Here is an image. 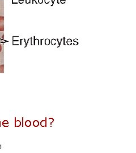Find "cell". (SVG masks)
Here are the masks:
<instances>
[{"mask_svg": "<svg viewBox=\"0 0 136 153\" xmlns=\"http://www.w3.org/2000/svg\"><path fill=\"white\" fill-rule=\"evenodd\" d=\"M40 126L42 127H47V119L45 118V120H42L40 122Z\"/></svg>", "mask_w": 136, "mask_h": 153, "instance_id": "2", "label": "cell"}, {"mask_svg": "<svg viewBox=\"0 0 136 153\" xmlns=\"http://www.w3.org/2000/svg\"><path fill=\"white\" fill-rule=\"evenodd\" d=\"M2 45L0 43V53L2 51Z\"/></svg>", "mask_w": 136, "mask_h": 153, "instance_id": "8", "label": "cell"}, {"mask_svg": "<svg viewBox=\"0 0 136 153\" xmlns=\"http://www.w3.org/2000/svg\"><path fill=\"white\" fill-rule=\"evenodd\" d=\"M0 73H4V65H0Z\"/></svg>", "mask_w": 136, "mask_h": 153, "instance_id": "4", "label": "cell"}, {"mask_svg": "<svg viewBox=\"0 0 136 153\" xmlns=\"http://www.w3.org/2000/svg\"><path fill=\"white\" fill-rule=\"evenodd\" d=\"M4 31V16H0V32Z\"/></svg>", "mask_w": 136, "mask_h": 153, "instance_id": "1", "label": "cell"}, {"mask_svg": "<svg viewBox=\"0 0 136 153\" xmlns=\"http://www.w3.org/2000/svg\"><path fill=\"white\" fill-rule=\"evenodd\" d=\"M40 123L38 120H35L33 122V125L35 127H38L39 126Z\"/></svg>", "mask_w": 136, "mask_h": 153, "instance_id": "3", "label": "cell"}, {"mask_svg": "<svg viewBox=\"0 0 136 153\" xmlns=\"http://www.w3.org/2000/svg\"><path fill=\"white\" fill-rule=\"evenodd\" d=\"M25 124H26V126H27V127H29V126H30L31 125V121H30L27 120L26 121Z\"/></svg>", "mask_w": 136, "mask_h": 153, "instance_id": "5", "label": "cell"}, {"mask_svg": "<svg viewBox=\"0 0 136 153\" xmlns=\"http://www.w3.org/2000/svg\"><path fill=\"white\" fill-rule=\"evenodd\" d=\"M16 126H21V122H20V121H16Z\"/></svg>", "mask_w": 136, "mask_h": 153, "instance_id": "6", "label": "cell"}, {"mask_svg": "<svg viewBox=\"0 0 136 153\" xmlns=\"http://www.w3.org/2000/svg\"><path fill=\"white\" fill-rule=\"evenodd\" d=\"M49 121H51V125H52V124L54 123V118H49Z\"/></svg>", "mask_w": 136, "mask_h": 153, "instance_id": "7", "label": "cell"}]
</instances>
